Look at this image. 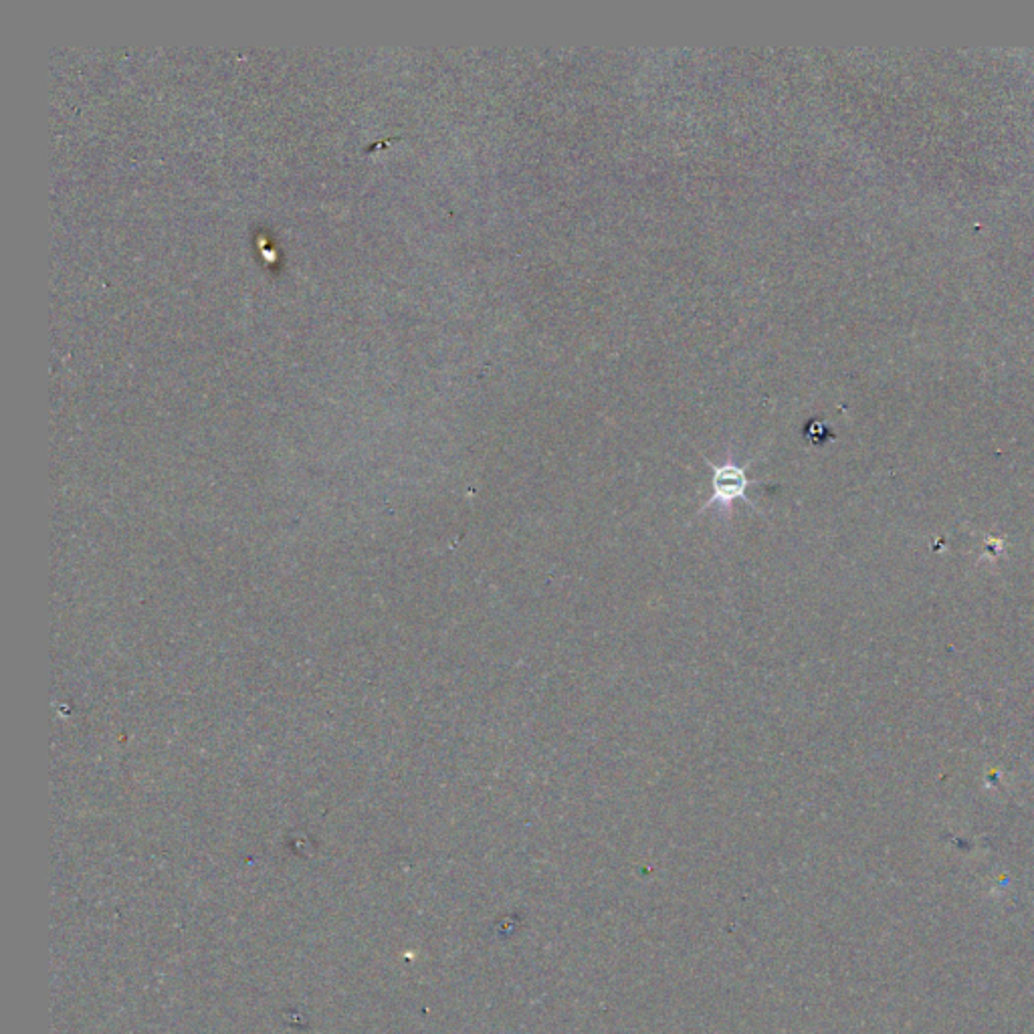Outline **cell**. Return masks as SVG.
I'll list each match as a JSON object with an SVG mask.
<instances>
[{
    "label": "cell",
    "mask_w": 1034,
    "mask_h": 1034,
    "mask_svg": "<svg viewBox=\"0 0 1034 1034\" xmlns=\"http://www.w3.org/2000/svg\"><path fill=\"white\" fill-rule=\"evenodd\" d=\"M750 479L744 473V469L728 463L721 467H713V497L705 503V507L713 503L730 505L736 499H748L746 489L750 487ZM750 501V499H748Z\"/></svg>",
    "instance_id": "1"
}]
</instances>
